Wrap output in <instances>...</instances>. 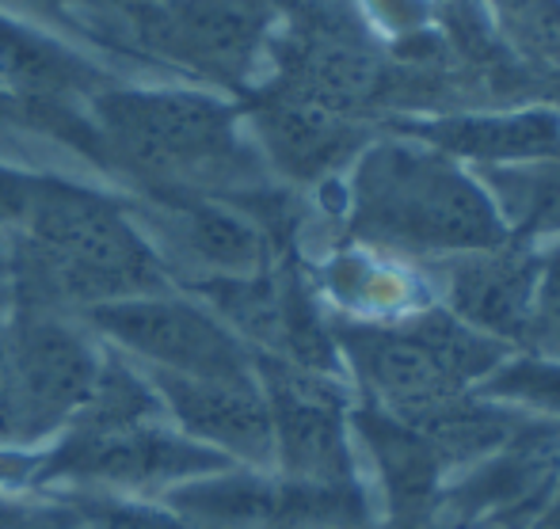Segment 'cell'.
Returning a JSON list of instances; mask_svg holds the SVG:
<instances>
[{
  "instance_id": "d4e9b609",
  "label": "cell",
  "mask_w": 560,
  "mask_h": 529,
  "mask_svg": "<svg viewBox=\"0 0 560 529\" xmlns=\"http://www.w3.org/2000/svg\"><path fill=\"white\" fill-rule=\"evenodd\" d=\"M534 529H560V480H557L553 495H549V507L541 510V518H538V526H534Z\"/></svg>"
},
{
  "instance_id": "9c48e42d",
  "label": "cell",
  "mask_w": 560,
  "mask_h": 529,
  "mask_svg": "<svg viewBox=\"0 0 560 529\" xmlns=\"http://www.w3.org/2000/svg\"><path fill=\"white\" fill-rule=\"evenodd\" d=\"M244 96L248 99L241 104V115L252 122L264 156L275 172L294 184H320L339 168H351L354 156L370 145V130L362 118L336 115L275 84H259Z\"/></svg>"
},
{
  "instance_id": "44dd1931",
  "label": "cell",
  "mask_w": 560,
  "mask_h": 529,
  "mask_svg": "<svg viewBox=\"0 0 560 529\" xmlns=\"http://www.w3.org/2000/svg\"><path fill=\"white\" fill-rule=\"evenodd\" d=\"M549 354L560 358V244L549 256H541V286H538V320H534V339Z\"/></svg>"
},
{
  "instance_id": "603a6c76",
  "label": "cell",
  "mask_w": 560,
  "mask_h": 529,
  "mask_svg": "<svg viewBox=\"0 0 560 529\" xmlns=\"http://www.w3.org/2000/svg\"><path fill=\"white\" fill-rule=\"evenodd\" d=\"M43 184H46V176H31V172L0 164V228L4 225L23 228V221L35 210V199H38V191H43Z\"/></svg>"
},
{
  "instance_id": "484cf974",
  "label": "cell",
  "mask_w": 560,
  "mask_h": 529,
  "mask_svg": "<svg viewBox=\"0 0 560 529\" xmlns=\"http://www.w3.org/2000/svg\"><path fill=\"white\" fill-rule=\"evenodd\" d=\"M115 8H122V12H133V8H141V4H153V0H112Z\"/></svg>"
},
{
  "instance_id": "30bf717a",
  "label": "cell",
  "mask_w": 560,
  "mask_h": 529,
  "mask_svg": "<svg viewBox=\"0 0 560 529\" xmlns=\"http://www.w3.org/2000/svg\"><path fill=\"white\" fill-rule=\"evenodd\" d=\"M416 141H428L439 153L462 161L465 168L538 161L560 153V110L515 107V110H462V115L405 118L393 126Z\"/></svg>"
},
{
  "instance_id": "4316f807",
  "label": "cell",
  "mask_w": 560,
  "mask_h": 529,
  "mask_svg": "<svg viewBox=\"0 0 560 529\" xmlns=\"http://www.w3.org/2000/svg\"><path fill=\"white\" fill-rule=\"evenodd\" d=\"M450 4H454V0H450Z\"/></svg>"
},
{
  "instance_id": "7402d4cb",
  "label": "cell",
  "mask_w": 560,
  "mask_h": 529,
  "mask_svg": "<svg viewBox=\"0 0 560 529\" xmlns=\"http://www.w3.org/2000/svg\"><path fill=\"white\" fill-rule=\"evenodd\" d=\"M73 529H199L172 515L145 507H84L73 518Z\"/></svg>"
},
{
  "instance_id": "5bb4252c",
  "label": "cell",
  "mask_w": 560,
  "mask_h": 529,
  "mask_svg": "<svg viewBox=\"0 0 560 529\" xmlns=\"http://www.w3.org/2000/svg\"><path fill=\"white\" fill-rule=\"evenodd\" d=\"M153 202L168 213L179 248L191 251L210 279H248L271 267L267 233L233 202L210 195H156Z\"/></svg>"
},
{
  "instance_id": "cb8c5ba5",
  "label": "cell",
  "mask_w": 560,
  "mask_h": 529,
  "mask_svg": "<svg viewBox=\"0 0 560 529\" xmlns=\"http://www.w3.org/2000/svg\"><path fill=\"white\" fill-rule=\"evenodd\" d=\"M0 529H73V518L50 515V510L4 507V510H0Z\"/></svg>"
},
{
  "instance_id": "d6986e66",
  "label": "cell",
  "mask_w": 560,
  "mask_h": 529,
  "mask_svg": "<svg viewBox=\"0 0 560 529\" xmlns=\"http://www.w3.org/2000/svg\"><path fill=\"white\" fill-rule=\"evenodd\" d=\"M4 15H27V20H50L69 31H89V38H100L115 50H130V31H126V12L112 0H0Z\"/></svg>"
},
{
  "instance_id": "3957f363",
  "label": "cell",
  "mask_w": 560,
  "mask_h": 529,
  "mask_svg": "<svg viewBox=\"0 0 560 529\" xmlns=\"http://www.w3.org/2000/svg\"><path fill=\"white\" fill-rule=\"evenodd\" d=\"M96 153L115 161L149 195H210L252 179L241 138V104L199 89H112L89 99Z\"/></svg>"
},
{
  "instance_id": "9a60e30c",
  "label": "cell",
  "mask_w": 560,
  "mask_h": 529,
  "mask_svg": "<svg viewBox=\"0 0 560 529\" xmlns=\"http://www.w3.org/2000/svg\"><path fill=\"white\" fill-rule=\"evenodd\" d=\"M320 286L347 313L343 320L362 324H393L435 305L423 271L405 267L385 251L362 248V244L328 259L320 271Z\"/></svg>"
},
{
  "instance_id": "8fae6325",
  "label": "cell",
  "mask_w": 560,
  "mask_h": 529,
  "mask_svg": "<svg viewBox=\"0 0 560 529\" xmlns=\"http://www.w3.org/2000/svg\"><path fill=\"white\" fill-rule=\"evenodd\" d=\"M351 434L366 446L382 480L389 526H435L450 472L416 426L362 404L351 412Z\"/></svg>"
},
{
  "instance_id": "4fadbf2b",
  "label": "cell",
  "mask_w": 560,
  "mask_h": 529,
  "mask_svg": "<svg viewBox=\"0 0 560 529\" xmlns=\"http://www.w3.org/2000/svg\"><path fill=\"white\" fill-rule=\"evenodd\" d=\"M61 472H89L107 480H161L195 469H218L222 457L199 442L172 438L149 420L130 423H81L58 457Z\"/></svg>"
},
{
  "instance_id": "277c9868",
  "label": "cell",
  "mask_w": 560,
  "mask_h": 529,
  "mask_svg": "<svg viewBox=\"0 0 560 529\" xmlns=\"http://www.w3.org/2000/svg\"><path fill=\"white\" fill-rule=\"evenodd\" d=\"M279 20L282 0H153L126 12V31L133 54L218 89L248 92Z\"/></svg>"
},
{
  "instance_id": "ffe728a7",
  "label": "cell",
  "mask_w": 560,
  "mask_h": 529,
  "mask_svg": "<svg viewBox=\"0 0 560 529\" xmlns=\"http://www.w3.org/2000/svg\"><path fill=\"white\" fill-rule=\"evenodd\" d=\"M503 35L530 58L560 66V0H492Z\"/></svg>"
},
{
  "instance_id": "ac0fdd59",
  "label": "cell",
  "mask_w": 560,
  "mask_h": 529,
  "mask_svg": "<svg viewBox=\"0 0 560 529\" xmlns=\"http://www.w3.org/2000/svg\"><path fill=\"white\" fill-rule=\"evenodd\" d=\"M477 392L530 415V420L560 423V358L557 354H538V358L511 354Z\"/></svg>"
},
{
  "instance_id": "e0dca14e",
  "label": "cell",
  "mask_w": 560,
  "mask_h": 529,
  "mask_svg": "<svg viewBox=\"0 0 560 529\" xmlns=\"http://www.w3.org/2000/svg\"><path fill=\"white\" fill-rule=\"evenodd\" d=\"M184 507L207 526L222 529H264L279 522L282 487L259 477H225L218 484L184 492Z\"/></svg>"
},
{
  "instance_id": "6da1fadb",
  "label": "cell",
  "mask_w": 560,
  "mask_h": 529,
  "mask_svg": "<svg viewBox=\"0 0 560 529\" xmlns=\"http://www.w3.org/2000/svg\"><path fill=\"white\" fill-rule=\"evenodd\" d=\"M347 228L362 248L416 263L511 240L472 168L397 130L351 161Z\"/></svg>"
},
{
  "instance_id": "ba28073f",
  "label": "cell",
  "mask_w": 560,
  "mask_h": 529,
  "mask_svg": "<svg viewBox=\"0 0 560 529\" xmlns=\"http://www.w3.org/2000/svg\"><path fill=\"white\" fill-rule=\"evenodd\" d=\"M420 271L435 305L477 328L480 336H492L508 346H523L534 339L541 286L538 248L508 240L500 248L420 263Z\"/></svg>"
},
{
  "instance_id": "2e32d148",
  "label": "cell",
  "mask_w": 560,
  "mask_h": 529,
  "mask_svg": "<svg viewBox=\"0 0 560 529\" xmlns=\"http://www.w3.org/2000/svg\"><path fill=\"white\" fill-rule=\"evenodd\" d=\"M488 191L511 240L538 248L541 240H560V153L538 161L472 168Z\"/></svg>"
},
{
  "instance_id": "7a4b0ae2",
  "label": "cell",
  "mask_w": 560,
  "mask_h": 529,
  "mask_svg": "<svg viewBox=\"0 0 560 529\" xmlns=\"http://www.w3.org/2000/svg\"><path fill=\"white\" fill-rule=\"evenodd\" d=\"M164 263L122 202L46 176L12 256L23 309H96L164 294Z\"/></svg>"
},
{
  "instance_id": "8992f818",
  "label": "cell",
  "mask_w": 560,
  "mask_h": 529,
  "mask_svg": "<svg viewBox=\"0 0 560 529\" xmlns=\"http://www.w3.org/2000/svg\"><path fill=\"white\" fill-rule=\"evenodd\" d=\"M89 320L126 351L149 358L164 374L248 381L256 377V354L207 305L149 294L89 309Z\"/></svg>"
},
{
  "instance_id": "5b68a950",
  "label": "cell",
  "mask_w": 560,
  "mask_h": 529,
  "mask_svg": "<svg viewBox=\"0 0 560 529\" xmlns=\"http://www.w3.org/2000/svg\"><path fill=\"white\" fill-rule=\"evenodd\" d=\"M104 362L89 339L43 309H23L8 328V392L0 434L31 438L89 404Z\"/></svg>"
},
{
  "instance_id": "52a82bcc",
  "label": "cell",
  "mask_w": 560,
  "mask_h": 529,
  "mask_svg": "<svg viewBox=\"0 0 560 529\" xmlns=\"http://www.w3.org/2000/svg\"><path fill=\"white\" fill-rule=\"evenodd\" d=\"M256 377L271 408L275 457L290 484H354L351 412L336 377L310 374L271 354H256Z\"/></svg>"
},
{
  "instance_id": "7c38bea8",
  "label": "cell",
  "mask_w": 560,
  "mask_h": 529,
  "mask_svg": "<svg viewBox=\"0 0 560 529\" xmlns=\"http://www.w3.org/2000/svg\"><path fill=\"white\" fill-rule=\"evenodd\" d=\"M153 392L168 400L176 420L199 442H214L248 461L275 457L271 408L259 389V377L210 381V377H179L153 369Z\"/></svg>"
}]
</instances>
